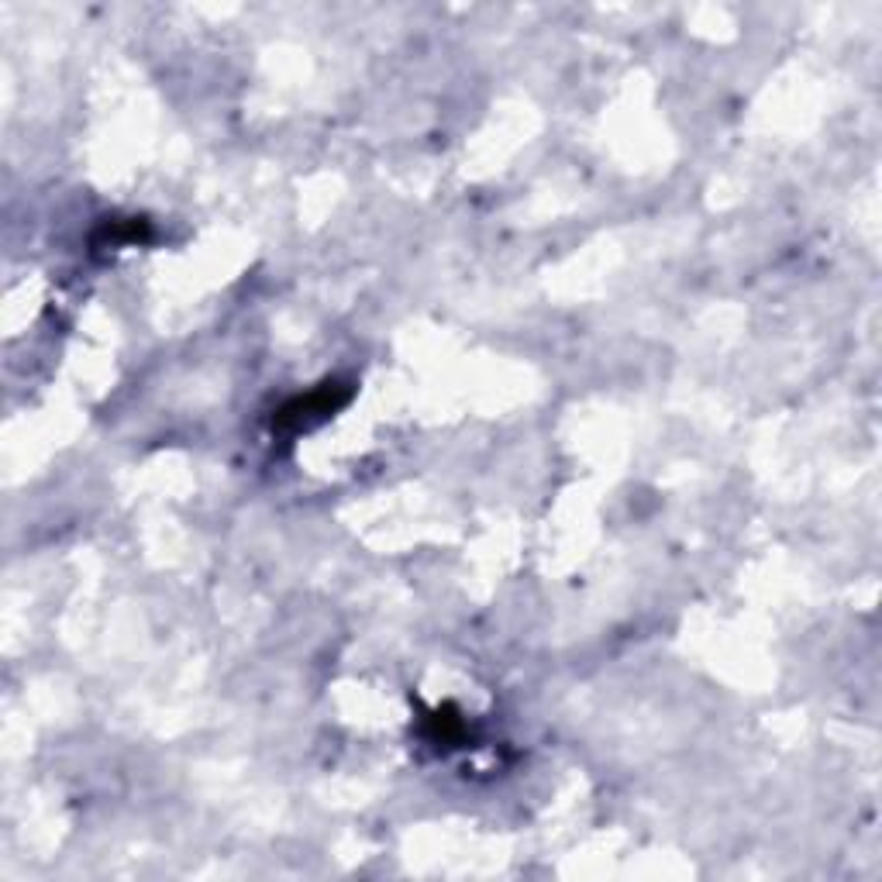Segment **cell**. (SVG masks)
Wrapping results in <instances>:
<instances>
[{"mask_svg":"<svg viewBox=\"0 0 882 882\" xmlns=\"http://www.w3.org/2000/svg\"><path fill=\"white\" fill-rule=\"evenodd\" d=\"M345 396L349 393H335L331 390H317V393H307V396H297L293 404H287L284 411H279V425H307V420L314 417H325L331 414L335 407H342L345 404Z\"/></svg>","mask_w":882,"mask_h":882,"instance_id":"obj_1","label":"cell"}]
</instances>
